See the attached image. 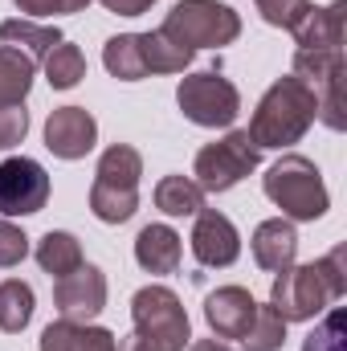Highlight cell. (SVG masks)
I'll list each match as a JSON object with an SVG mask.
<instances>
[{"label":"cell","instance_id":"cell-1","mask_svg":"<svg viewBox=\"0 0 347 351\" xmlns=\"http://www.w3.org/2000/svg\"><path fill=\"white\" fill-rule=\"evenodd\" d=\"M347 250L335 245L327 258L311 265H286L278 278H274V290H270V306L286 319V323H302V319H315L319 311H327L335 298L347 294Z\"/></svg>","mask_w":347,"mask_h":351},{"label":"cell","instance_id":"cell-2","mask_svg":"<svg viewBox=\"0 0 347 351\" xmlns=\"http://www.w3.org/2000/svg\"><path fill=\"white\" fill-rule=\"evenodd\" d=\"M315 119H319V106H315L311 86H302L290 74V78H278L261 94L258 110L250 119V139L258 147H290L311 131Z\"/></svg>","mask_w":347,"mask_h":351},{"label":"cell","instance_id":"cell-3","mask_svg":"<svg viewBox=\"0 0 347 351\" xmlns=\"http://www.w3.org/2000/svg\"><path fill=\"white\" fill-rule=\"evenodd\" d=\"M265 196L290 217V221H319L327 208H331V196H327V184L319 168L307 160V156H282L265 180H261Z\"/></svg>","mask_w":347,"mask_h":351},{"label":"cell","instance_id":"cell-4","mask_svg":"<svg viewBox=\"0 0 347 351\" xmlns=\"http://www.w3.org/2000/svg\"><path fill=\"white\" fill-rule=\"evenodd\" d=\"M172 41L196 49H221L241 37V16L221 0H180L160 25Z\"/></svg>","mask_w":347,"mask_h":351},{"label":"cell","instance_id":"cell-5","mask_svg":"<svg viewBox=\"0 0 347 351\" xmlns=\"http://www.w3.org/2000/svg\"><path fill=\"white\" fill-rule=\"evenodd\" d=\"M131 319H135V335L147 339L156 351H184L192 339L188 311L168 286H143L131 298Z\"/></svg>","mask_w":347,"mask_h":351},{"label":"cell","instance_id":"cell-6","mask_svg":"<svg viewBox=\"0 0 347 351\" xmlns=\"http://www.w3.org/2000/svg\"><path fill=\"white\" fill-rule=\"evenodd\" d=\"M258 164H261V147L250 139V131H229L225 139H217V143L196 152L192 176H196L200 192H229Z\"/></svg>","mask_w":347,"mask_h":351},{"label":"cell","instance_id":"cell-7","mask_svg":"<svg viewBox=\"0 0 347 351\" xmlns=\"http://www.w3.org/2000/svg\"><path fill=\"white\" fill-rule=\"evenodd\" d=\"M294 78L311 86L319 119L331 131H344V49H298L294 53Z\"/></svg>","mask_w":347,"mask_h":351},{"label":"cell","instance_id":"cell-8","mask_svg":"<svg viewBox=\"0 0 347 351\" xmlns=\"http://www.w3.org/2000/svg\"><path fill=\"white\" fill-rule=\"evenodd\" d=\"M176 102L184 110V119H192L196 127H229L241 114V94L229 78L221 74H192L180 78Z\"/></svg>","mask_w":347,"mask_h":351},{"label":"cell","instance_id":"cell-9","mask_svg":"<svg viewBox=\"0 0 347 351\" xmlns=\"http://www.w3.org/2000/svg\"><path fill=\"white\" fill-rule=\"evenodd\" d=\"M49 200V176L37 160L12 156L0 164V213L4 217H33Z\"/></svg>","mask_w":347,"mask_h":351},{"label":"cell","instance_id":"cell-10","mask_svg":"<svg viewBox=\"0 0 347 351\" xmlns=\"http://www.w3.org/2000/svg\"><path fill=\"white\" fill-rule=\"evenodd\" d=\"M53 302H58V315L70 319V323H90L102 315L106 306V274L98 265H78L74 274L58 278L53 286Z\"/></svg>","mask_w":347,"mask_h":351},{"label":"cell","instance_id":"cell-11","mask_svg":"<svg viewBox=\"0 0 347 351\" xmlns=\"http://www.w3.org/2000/svg\"><path fill=\"white\" fill-rule=\"evenodd\" d=\"M192 254L196 262L208 269H225L241 258V237L233 229V221L217 208H200L196 213V229H192Z\"/></svg>","mask_w":347,"mask_h":351},{"label":"cell","instance_id":"cell-12","mask_svg":"<svg viewBox=\"0 0 347 351\" xmlns=\"http://www.w3.org/2000/svg\"><path fill=\"white\" fill-rule=\"evenodd\" d=\"M94 139H98V123L82 106H58L45 119V147L58 160H82V156H90Z\"/></svg>","mask_w":347,"mask_h":351},{"label":"cell","instance_id":"cell-13","mask_svg":"<svg viewBox=\"0 0 347 351\" xmlns=\"http://www.w3.org/2000/svg\"><path fill=\"white\" fill-rule=\"evenodd\" d=\"M258 315V302L246 286H221L204 298V319L217 339H241Z\"/></svg>","mask_w":347,"mask_h":351},{"label":"cell","instance_id":"cell-14","mask_svg":"<svg viewBox=\"0 0 347 351\" xmlns=\"http://www.w3.org/2000/svg\"><path fill=\"white\" fill-rule=\"evenodd\" d=\"M254 262L270 274H282L286 265H294V254H298V233L290 221L274 217V221H261L254 229Z\"/></svg>","mask_w":347,"mask_h":351},{"label":"cell","instance_id":"cell-15","mask_svg":"<svg viewBox=\"0 0 347 351\" xmlns=\"http://www.w3.org/2000/svg\"><path fill=\"white\" fill-rule=\"evenodd\" d=\"M344 12L347 0H335L327 8H307V16L290 29L298 49H339L344 45Z\"/></svg>","mask_w":347,"mask_h":351},{"label":"cell","instance_id":"cell-16","mask_svg":"<svg viewBox=\"0 0 347 351\" xmlns=\"http://www.w3.org/2000/svg\"><path fill=\"white\" fill-rule=\"evenodd\" d=\"M184 258V245H180V233L172 225H147L139 229L135 237V262L143 265L147 274H176Z\"/></svg>","mask_w":347,"mask_h":351},{"label":"cell","instance_id":"cell-17","mask_svg":"<svg viewBox=\"0 0 347 351\" xmlns=\"http://www.w3.org/2000/svg\"><path fill=\"white\" fill-rule=\"evenodd\" d=\"M41 351H119V339L106 327H86V323H49L41 331Z\"/></svg>","mask_w":347,"mask_h":351},{"label":"cell","instance_id":"cell-18","mask_svg":"<svg viewBox=\"0 0 347 351\" xmlns=\"http://www.w3.org/2000/svg\"><path fill=\"white\" fill-rule=\"evenodd\" d=\"M37 62L16 49V45H0V106H21L25 94L33 90Z\"/></svg>","mask_w":347,"mask_h":351},{"label":"cell","instance_id":"cell-19","mask_svg":"<svg viewBox=\"0 0 347 351\" xmlns=\"http://www.w3.org/2000/svg\"><path fill=\"white\" fill-rule=\"evenodd\" d=\"M139 49H143V66L147 74H184L192 66V49L172 41L164 29L156 33H139Z\"/></svg>","mask_w":347,"mask_h":351},{"label":"cell","instance_id":"cell-20","mask_svg":"<svg viewBox=\"0 0 347 351\" xmlns=\"http://www.w3.org/2000/svg\"><path fill=\"white\" fill-rule=\"evenodd\" d=\"M0 41L25 49L33 62H45L49 49L62 45L66 37H62L58 29H49V25H33V21H21V16H16V21H4V25H0Z\"/></svg>","mask_w":347,"mask_h":351},{"label":"cell","instance_id":"cell-21","mask_svg":"<svg viewBox=\"0 0 347 351\" xmlns=\"http://www.w3.org/2000/svg\"><path fill=\"white\" fill-rule=\"evenodd\" d=\"M102 66L110 70V78L119 82H139L147 78V66H143V49H139V33H119L102 45Z\"/></svg>","mask_w":347,"mask_h":351},{"label":"cell","instance_id":"cell-22","mask_svg":"<svg viewBox=\"0 0 347 351\" xmlns=\"http://www.w3.org/2000/svg\"><path fill=\"white\" fill-rule=\"evenodd\" d=\"M37 265L53 278H66L82 265V241L74 233H62V229H49L37 245Z\"/></svg>","mask_w":347,"mask_h":351},{"label":"cell","instance_id":"cell-23","mask_svg":"<svg viewBox=\"0 0 347 351\" xmlns=\"http://www.w3.org/2000/svg\"><path fill=\"white\" fill-rule=\"evenodd\" d=\"M156 208L168 217H196L204 208V192L188 176H164L156 184Z\"/></svg>","mask_w":347,"mask_h":351},{"label":"cell","instance_id":"cell-24","mask_svg":"<svg viewBox=\"0 0 347 351\" xmlns=\"http://www.w3.org/2000/svg\"><path fill=\"white\" fill-rule=\"evenodd\" d=\"M139 208V188H115V184H98L90 188V213L102 221V225H123L131 221Z\"/></svg>","mask_w":347,"mask_h":351},{"label":"cell","instance_id":"cell-25","mask_svg":"<svg viewBox=\"0 0 347 351\" xmlns=\"http://www.w3.org/2000/svg\"><path fill=\"white\" fill-rule=\"evenodd\" d=\"M139 176H143V156L135 147H127V143H115V147L102 152L94 180L115 184V188H139Z\"/></svg>","mask_w":347,"mask_h":351},{"label":"cell","instance_id":"cell-26","mask_svg":"<svg viewBox=\"0 0 347 351\" xmlns=\"http://www.w3.org/2000/svg\"><path fill=\"white\" fill-rule=\"evenodd\" d=\"M33 306H37V298H33L29 282H21V278L0 282V331L21 335L29 327V319H33Z\"/></svg>","mask_w":347,"mask_h":351},{"label":"cell","instance_id":"cell-27","mask_svg":"<svg viewBox=\"0 0 347 351\" xmlns=\"http://www.w3.org/2000/svg\"><path fill=\"white\" fill-rule=\"evenodd\" d=\"M45 78H49L53 90H74L82 78H86V58H82V49L70 45V41L53 45L49 58H45Z\"/></svg>","mask_w":347,"mask_h":351},{"label":"cell","instance_id":"cell-28","mask_svg":"<svg viewBox=\"0 0 347 351\" xmlns=\"http://www.w3.org/2000/svg\"><path fill=\"white\" fill-rule=\"evenodd\" d=\"M241 343L250 351H278L286 343V319L274 306H258V315H254L250 331L241 335Z\"/></svg>","mask_w":347,"mask_h":351},{"label":"cell","instance_id":"cell-29","mask_svg":"<svg viewBox=\"0 0 347 351\" xmlns=\"http://www.w3.org/2000/svg\"><path fill=\"white\" fill-rule=\"evenodd\" d=\"M344 339H347V315L344 311H331V315L307 335L302 351H344Z\"/></svg>","mask_w":347,"mask_h":351},{"label":"cell","instance_id":"cell-30","mask_svg":"<svg viewBox=\"0 0 347 351\" xmlns=\"http://www.w3.org/2000/svg\"><path fill=\"white\" fill-rule=\"evenodd\" d=\"M254 4L265 16V25H274V29H294L311 8V0H254Z\"/></svg>","mask_w":347,"mask_h":351},{"label":"cell","instance_id":"cell-31","mask_svg":"<svg viewBox=\"0 0 347 351\" xmlns=\"http://www.w3.org/2000/svg\"><path fill=\"white\" fill-rule=\"evenodd\" d=\"M25 131H29V110H25V102H21V106H0V152L16 147V143L25 139Z\"/></svg>","mask_w":347,"mask_h":351},{"label":"cell","instance_id":"cell-32","mask_svg":"<svg viewBox=\"0 0 347 351\" xmlns=\"http://www.w3.org/2000/svg\"><path fill=\"white\" fill-rule=\"evenodd\" d=\"M25 254H29V237H25L12 221H0V269L21 265Z\"/></svg>","mask_w":347,"mask_h":351},{"label":"cell","instance_id":"cell-33","mask_svg":"<svg viewBox=\"0 0 347 351\" xmlns=\"http://www.w3.org/2000/svg\"><path fill=\"white\" fill-rule=\"evenodd\" d=\"M16 8L29 16H58L66 12V0H16Z\"/></svg>","mask_w":347,"mask_h":351},{"label":"cell","instance_id":"cell-34","mask_svg":"<svg viewBox=\"0 0 347 351\" xmlns=\"http://www.w3.org/2000/svg\"><path fill=\"white\" fill-rule=\"evenodd\" d=\"M110 12H119V16H143L156 0H102Z\"/></svg>","mask_w":347,"mask_h":351},{"label":"cell","instance_id":"cell-35","mask_svg":"<svg viewBox=\"0 0 347 351\" xmlns=\"http://www.w3.org/2000/svg\"><path fill=\"white\" fill-rule=\"evenodd\" d=\"M119 351H156L147 339H139V335H127L123 343H119Z\"/></svg>","mask_w":347,"mask_h":351},{"label":"cell","instance_id":"cell-36","mask_svg":"<svg viewBox=\"0 0 347 351\" xmlns=\"http://www.w3.org/2000/svg\"><path fill=\"white\" fill-rule=\"evenodd\" d=\"M188 351H233V348H225L221 339H196V343H192Z\"/></svg>","mask_w":347,"mask_h":351},{"label":"cell","instance_id":"cell-37","mask_svg":"<svg viewBox=\"0 0 347 351\" xmlns=\"http://www.w3.org/2000/svg\"><path fill=\"white\" fill-rule=\"evenodd\" d=\"M90 0H66V12H82Z\"/></svg>","mask_w":347,"mask_h":351}]
</instances>
